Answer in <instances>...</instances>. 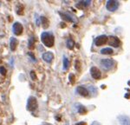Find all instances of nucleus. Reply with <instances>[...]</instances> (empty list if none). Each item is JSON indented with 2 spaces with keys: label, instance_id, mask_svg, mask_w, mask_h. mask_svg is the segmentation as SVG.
<instances>
[{
  "label": "nucleus",
  "instance_id": "obj_1",
  "mask_svg": "<svg viewBox=\"0 0 130 125\" xmlns=\"http://www.w3.org/2000/svg\"><path fill=\"white\" fill-rule=\"evenodd\" d=\"M41 39L43 44L47 47H52L55 43V37L50 32H43L41 35Z\"/></svg>",
  "mask_w": 130,
  "mask_h": 125
},
{
  "label": "nucleus",
  "instance_id": "obj_2",
  "mask_svg": "<svg viewBox=\"0 0 130 125\" xmlns=\"http://www.w3.org/2000/svg\"><path fill=\"white\" fill-rule=\"evenodd\" d=\"M37 108V101L34 97H30L27 101V110L29 111H34Z\"/></svg>",
  "mask_w": 130,
  "mask_h": 125
},
{
  "label": "nucleus",
  "instance_id": "obj_3",
  "mask_svg": "<svg viewBox=\"0 0 130 125\" xmlns=\"http://www.w3.org/2000/svg\"><path fill=\"white\" fill-rule=\"evenodd\" d=\"M119 7V2L115 1V0H109V1L107 2L106 8L109 11H115L118 9Z\"/></svg>",
  "mask_w": 130,
  "mask_h": 125
},
{
  "label": "nucleus",
  "instance_id": "obj_4",
  "mask_svg": "<svg viewBox=\"0 0 130 125\" xmlns=\"http://www.w3.org/2000/svg\"><path fill=\"white\" fill-rule=\"evenodd\" d=\"M108 37L105 36V35H102V36H99L96 37L95 39V43L97 46H101V45H103L106 43H108Z\"/></svg>",
  "mask_w": 130,
  "mask_h": 125
},
{
  "label": "nucleus",
  "instance_id": "obj_5",
  "mask_svg": "<svg viewBox=\"0 0 130 125\" xmlns=\"http://www.w3.org/2000/svg\"><path fill=\"white\" fill-rule=\"evenodd\" d=\"M101 64L102 67L105 68L106 70H110L114 66V61L111 59H102L101 61Z\"/></svg>",
  "mask_w": 130,
  "mask_h": 125
},
{
  "label": "nucleus",
  "instance_id": "obj_6",
  "mask_svg": "<svg viewBox=\"0 0 130 125\" xmlns=\"http://www.w3.org/2000/svg\"><path fill=\"white\" fill-rule=\"evenodd\" d=\"M12 30H13V33L17 36L18 35H21L23 32V25L20 24V23H15L13 24V27H12Z\"/></svg>",
  "mask_w": 130,
  "mask_h": 125
},
{
  "label": "nucleus",
  "instance_id": "obj_7",
  "mask_svg": "<svg viewBox=\"0 0 130 125\" xmlns=\"http://www.w3.org/2000/svg\"><path fill=\"white\" fill-rule=\"evenodd\" d=\"M108 43H109V45L113 47H119L121 44V41L120 39L118 38V37H110L109 38H108Z\"/></svg>",
  "mask_w": 130,
  "mask_h": 125
},
{
  "label": "nucleus",
  "instance_id": "obj_8",
  "mask_svg": "<svg viewBox=\"0 0 130 125\" xmlns=\"http://www.w3.org/2000/svg\"><path fill=\"white\" fill-rule=\"evenodd\" d=\"M90 74H91L92 77L95 79H100L102 77V73L96 67H92L90 69Z\"/></svg>",
  "mask_w": 130,
  "mask_h": 125
},
{
  "label": "nucleus",
  "instance_id": "obj_9",
  "mask_svg": "<svg viewBox=\"0 0 130 125\" xmlns=\"http://www.w3.org/2000/svg\"><path fill=\"white\" fill-rule=\"evenodd\" d=\"M42 57H43V59L44 60L45 62L51 63L54 58V55H53V53H51V52H45V53L43 54Z\"/></svg>",
  "mask_w": 130,
  "mask_h": 125
},
{
  "label": "nucleus",
  "instance_id": "obj_10",
  "mask_svg": "<svg viewBox=\"0 0 130 125\" xmlns=\"http://www.w3.org/2000/svg\"><path fill=\"white\" fill-rule=\"evenodd\" d=\"M76 91L77 93L79 94V95L83 96V97H88V96L89 95V92L88 91V89L84 88V87L83 86H78L76 89Z\"/></svg>",
  "mask_w": 130,
  "mask_h": 125
},
{
  "label": "nucleus",
  "instance_id": "obj_11",
  "mask_svg": "<svg viewBox=\"0 0 130 125\" xmlns=\"http://www.w3.org/2000/svg\"><path fill=\"white\" fill-rule=\"evenodd\" d=\"M18 44V39L15 38V37H11V38H10V50H11V51H16Z\"/></svg>",
  "mask_w": 130,
  "mask_h": 125
},
{
  "label": "nucleus",
  "instance_id": "obj_12",
  "mask_svg": "<svg viewBox=\"0 0 130 125\" xmlns=\"http://www.w3.org/2000/svg\"><path fill=\"white\" fill-rule=\"evenodd\" d=\"M119 121H120L121 125H130V118L125 116H119Z\"/></svg>",
  "mask_w": 130,
  "mask_h": 125
},
{
  "label": "nucleus",
  "instance_id": "obj_13",
  "mask_svg": "<svg viewBox=\"0 0 130 125\" xmlns=\"http://www.w3.org/2000/svg\"><path fill=\"white\" fill-rule=\"evenodd\" d=\"M89 5H90V1L87 0V1H83V2H80V3H78L76 5V6L79 8V9H83V8L89 6Z\"/></svg>",
  "mask_w": 130,
  "mask_h": 125
},
{
  "label": "nucleus",
  "instance_id": "obj_14",
  "mask_svg": "<svg viewBox=\"0 0 130 125\" xmlns=\"http://www.w3.org/2000/svg\"><path fill=\"white\" fill-rule=\"evenodd\" d=\"M60 16H61V18L65 21H68V22H74V19H73L70 15H68V14L60 13Z\"/></svg>",
  "mask_w": 130,
  "mask_h": 125
},
{
  "label": "nucleus",
  "instance_id": "obj_15",
  "mask_svg": "<svg viewBox=\"0 0 130 125\" xmlns=\"http://www.w3.org/2000/svg\"><path fill=\"white\" fill-rule=\"evenodd\" d=\"M41 22H42V26L44 29H46L49 26V20H48L45 17H41Z\"/></svg>",
  "mask_w": 130,
  "mask_h": 125
},
{
  "label": "nucleus",
  "instance_id": "obj_16",
  "mask_svg": "<svg viewBox=\"0 0 130 125\" xmlns=\"http://www.w3.org/2000/svg\"><path fill=\"white\" fill-rule=\"evenodd\" d=\"M101 53L104 54V55H110L113 53V50L111 48H104L101 51Z\"/></svg>",
  "mask_w": 130,
  "mask_h": 125
},
{
  "label": "nucleus",
  "instance_id": "obj_17",
  "mask_svg": "<svg viewBox=\"0 0 130 125\" xmlns=\"http://www.w3.org/2000/svg\"><path fill=\"white\" fill-rule=\"evenodd\" d=\"M34 46H35V38L34 37H30L29 39V43H28V47L30 50H33L34 49Z\"/></svg>",
  "mask_w": 130,
  "mask_h": 125
},
{
  "label": "nucleus",
  "instance_id": "obj_18",
  "mask_svg": "<svg viewBox=\"0 0 130 125\" xmlns=\"http://www.w3.org/2000/svg\"><path fill=\"white\" fill-rule=\"evenodd\" d=\"M74 46H75V42L73 41L72 38H70L67 41V47L70 50H72V49H74Z\"/></svg>",
  "mask_w": 130,
  "mask_h": 125
},
{
  "label": "nucleus",
  "instance_id": "obj_19",
  "mask_svg": "<svg viewBox=\"0 0 130 125\" xmlns=\"http://www.w3.org/2000/svg\"><path fill=\"white\" fill-rule=\"evenodd\" d=\"M69 66H70V62H69V60L64 57H63V69L64 70H67V69L69 68Z\"/></svg>",
  "mask_w": 130,
  "mask_h": 125
},
{
  "label": "nucleus",
  "instance_id": "obj_20",
  "mask_svg": "<svg viewBox=\"0 0 130 125\" xmlns=\"http://www.w3.org/2000/svg\"><path fill=\"white\" fill-rule=\"evenodd\" d=\"M78 112L80 114H86L87 113V109L84 107V106H79V109H78Z\"/></svg>",
  "mask_w": 130,
  "mask_h": 125
},
{
  "label": "nucleus",
  "instance_id": "obj_21",
  "mask_svg": "<svg viewBox=\"0 0 130 125\" xmlns=\"http://www.w3.org/2000/svg\"><path fill=\"white\" fill-rule=\"evenodd\" d=\"M75 70H78V71H80L81 70V64H80V61H78V60H76L75 63Z\"/></svg>",
  "mask_w": 130,
  "mask_h": 125
},
{
  "label": "nucleus",
  "instance_id": "obj_22",
  "mask_svg": "<svg viewBox=\"0 0 130 125\" xmlns=\"http://www.w3.org/2000/svg\"><path fill=\"white\" fill-rule=\"evenodd\" d=\"M69 79H70V82L71 83H75V77L74 74H70V76H69Z\"/></svg>",
  "mask_w": 130,
  "mask_h": 125
},
{
  "label": "nucleus",
  "instance_id": "obj_23",
  "mask_svg": "<svg viewBox=\"0 0 130 125\" xmlns=\"http://www.w3.org/2000/svg\"><path fill=\"white\" fill-rule=\"evenodd\" d=\"M0 73H1V75H3V76H5L6 75V70L5 67H0Z\"/></svg>",
  "mask_w": 130,
  "mask_h": 125
},
{
  "label": "nucleus",
  "instance_id": "obj_24",
  "mask_svg": "<svg viewBox=\"0 0 130 125\" xmlns=\"http://www.w3.org/2000/svg\"><path fill=\"white\" fill-rule=\"evenodd\" d=\"M30 76H31V78H32L33 80H36V79H37V76H36V74H35L34 71H31L30 72Z\"/></svg>",
  "mask_w": 130,
  "mask_h": 125
},
{
  "label": "nucleus",
  "instance_id": "obj_25",
  "mask_svg": "<svg viewBox=\"0 0 130 125\" xmlns=\"http://www.w3.org/2000/svg\"><path fill=\"white\" fill-rule=\"evenodd\" d=\"M28 55H29V56H30V57L32 58V60H34V61H37V59H36L35 56L33 55V54L31 53V52H29V53H28Z\"/></svg>",
  "mask_w": 130,
  "mask_h": 125
},
{
  "label": "nucleus",
  "instance_id": "obj_26",
  "mask_svg": "<svg viewBox=\"0 0 130 125\" xmlns=\"http://www.w3.org/2000/svg\"><path fill=\"white\" fill-rule=\"evenodd\" d=\"M75 125H87V123H86L85 122H78V123H76Z\"/></svg>",
  "mask_w": 130,
  "mask_h": 125
},
{
  "label": "nucleus",
  "instance_id": "obj_27",
  "mask_svg": "<svg viewBox=\"0 0 130 125\" xmlns=\"http://www.w3.org/2000/svg\"><path fill=\"white\" fill-rule=\"evenodd\" d=\"M128 83H129V85H130V81H129V82H128Z\"/></svg>",
  "mask_w": 130,
  "mask_h": 125
}]
</instances>
